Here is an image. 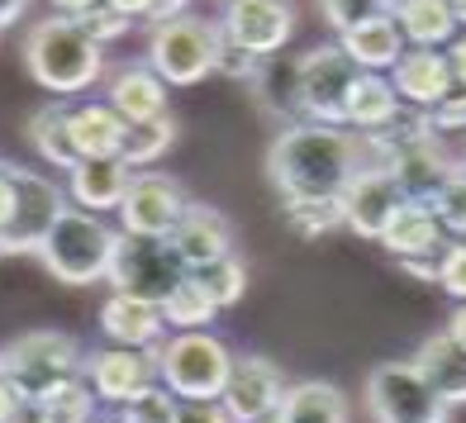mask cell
Returning <instances> with one entry per match:
<instances>
[{"mask_svg": "<svg viewBox=\"0 0 466 423\" xmlns=\"http://www.w3.org/2000/svg\"><path fill=\"white\" fill-rule=\"evenodd\" d=\"M215 314H219V300L209 295V286L196 277V271L162 300V319L177 333H205L209 324H215Z\"/></svg>", "mask_w": 466, "mask_h": 423, "instance_id": "obj_30", "label": "cell"}, {"mask_svg": "<svg viewBox=\"0 0 466 423\" xmlns=\"http://www.w3.org/2000/svg\"><path fill=\"white\" fill-rule=\"evenodd\" d=\"M129 186H134V172L119 157H81L67 172V196H72L76 209H86V215H105V209L119 215Z\"/></svg>", "mask_w": 466, "mask_h": 423, "instance_id": "obj_19", "label": "cell"}, {"mask_svg": "<svg viewBox=\"0 0 466 423\" xmlns=\"http://www.w3.org/2000/svg\"><path fill=\"white\" fill-rule=\"evenodd\" d=\"M286 390H290V380L271 357L243 352V357H233V376H228V390H224L219 405L228 409L233 423H262V418L281 414Z\"/></svg>", "mask_w": 466, "mask_h": 423, "instance_id": "obj_13", "label": "cell"}, {"mask_svg": "<svg viewBox=\"0 0 466 423\" xmlns=\"http://www.w3.org/2000/svg\"><path fill=\"white\" fill-rule=\"evenodd\" d=\"M100 333L110 337V347H134V352H157L167 337V319L162 305L153 300H134V295H105L100 305Z\"/></svg>", "mask_w": 466, "mask_h": 423, "instance_id": "obj_17", "label": "cell"}, {"mask_svg": "<svg viewBox=\"0 0 466 423\" xmlns=\"http://www.w3.org/2000/svg\"><path fill=\"white\" fill-rule=\"evenodd\" d=\"M448 333H452L457 343L466 347V305H457V309H452V319H448Z\"/></svg>", "mask_w": 466, "mask_h": 423, "instance_id": "obj_50", "label": "cell"}, {"mask_svg": "<svg viewBox=\"0 0 466 423\" xmlns=\"http://www.w3.org/2000/svg\"><path fill=\"white\" fill-rule=\"evenodd\" d=\"M380 247H386L395 262H433V257H442V247H448V228L438 224V215L429 205L405 200V209H400L395 224L386 228Z\"/></svg>", "mask_w": 466, "mask_h": 423, "instance_id": "obj_21", "label": "cell"}, {"mask_svg": "<svg viewBox=\"0 0 466 423\" xmlns=\"http://www.w3.org/2000/svg\"><path fill=\"white\" fill-rule=\"evenodd\" d=\"M362 395H367L371 423H448L452 418V405L423 380L414 357L371 367Z\"/></svg>", "mask_w": 466, "mask_h": 423, "instance_id": "obj_7", "label": "cell"}, {"mask_svg": "<svg viewBox=\"0 0 466 423\" xmlns=\"http://www.w3.org/2000/svg\"><path fill=\"white\" fill-rule=\"evenodd\" d=\"M386 15L400 25L410 48H448L461 34L452 0H386Z\"/></svg>", "mask_w": 466, "mask_h": 423, "instance_id": "obj_20", "label": "cell"}, {"mask_svg": "<svg viewBox=\"0 0 466 423\" xmlns=\"http://www.w3.org/2000/svg\"><path fill=\"white\" fill-rule=\"evenodd\" d=\"M400 209H405V196H400V186L390 181V172H380V166H367V172L343 190V228H352L357 238L380 243Z\"/></svg>", "mask_w": 466, "mask_h": 423, "instance_id": "obj_15", "label": "cell"}, {"mask_svg": "<svg viewBox=\"0 0 466 423\" xmlns=\"http://www.w3.org/2000/svg\"><path fill=\"white\" fill-rule=\"evenodd\" d=\"M224 5H228V0H224Z\"/></svg>", "mask_w": 466, "mask_h": 423, "instance_id": "obj_57", "label": "cell"}, {"mask_svg": "<svg viewBox=\"0 0 466 423\" xmlns=\"http://www.w3.org/2000/svg\"><path fill=\"white\" fill-rule=\"evenodd\" d=\"M186 5H190V0H153V19H147V25H162V19H177V15H186Z\"/></svg>", "mask_w": 466, "mask_h": 423, "instance_id": "obj_48", "label": "cell"}, {"mask_svg": "<svg viewBox=\"0 0 466 423\" xmlns=\"http://www.w3.org/2000/svg\"><path fill=\"white\" fill-rule=\"evenodd\" d=\"M438 286L452 295L457 305H466V238H452L438 257Z\"/></svg>", "mask_w": 466, "mask_h": 423, "instance_id": "obj_39", "label": "cell"}, {"mask_svg": "<svg viewBox=\"0 0 466 423\" xmlns=\"http://www.w3.org/2000/svg\"><path fill=\"white\" fill-rule=\"evenodd\" d=\"M115 110L129 119V124H147V119H162L167 115V81L147 67V62H129L110 76V96Z\"/></svg>", "mask_w": 466, "mask_h": 423, "instance_id": "obj_23", "label": "cell"}, {"mask_svg": "<svg viewBox=\"0 0 466 423\" xmlns=\"http://www.w3.org/2000/svg\"><path fill=\"white\" fill-rule=\"evenodd\" d=\"M196 277L209 286V295L219 300V309H228V305H238L243 295H248V262L238 257V252H228L224 262H215V267H205V271H196Z\"/></svg>", "mask_w": 466, "mask_h": 423, "instance_id": "obj_34", "label": "cell"}, {"mask_svg": "<svg viewBox=\"0 0 466 423\" xmlns=\"http://www.w3.org/2000/svg\"><path fill=\"white\" fill-rule=\"evenodd\" d=\"M91 380V390L100 405H129V399H138L143 390L162 386L157 380V357L153 352H134V347H96L86 352V371H81Z\"/></svg>", "mask_w": 466, "mask_h": 423, "instance_id": "obj_14", "label": "cell"}, {"mask_svg": "<svg viewBox=\"0 0 466 423\" xmlns=\"http://www.w3.org/2000/svg\"><path fill=\"white\" fill-rule=\"evenodd\" d=\"M25 67L48 96H81L105 76V48L81 34L76 19L48 15L25 34Z\"/></svg>", "mask_w": 466, "mask_h": 423, "instance_id": "obj_2", "label": "cell"}, {"mask_svg": "<svg viewBox=\"0 0 466 423\" xmlns=\"http://www.w3.org/2000/svg\"><path fill=\"white\" fill-rule=\"evenodd\" d=\"M105 5L119 10L124 19H134V25H138V19H153V0H105Z\"/></svg>", "mask_w": 466, "mask_h": 423, "instance_id": "obj_45", "label": "cell"}, {"mask_svg": "<svg viewBox=\"0 0 466 423\" xmlns=\"http://www.w3.org/2000/svg\"><path fill=\"white\" fill-rule=\"evenodd\" d=\"M0 34H5V29H0Z\"/></svg>", "mask_w": 466, "mask_h": 423, "instance_id": "obj_56", "label": "cell"}, {"mask_svg": "<svg viewBox=\"0 0 466 423\" xmlns=\"http://www.w3.org/2000/svg\"><path fill=\"white\" fill-rule=\"evenodd\" d=\"M186 186L167 172H134V186L119 205V234L129 238H172L186 215Z\"/></svg>", "mask_w": 466, "mask_h": 423, "instance_id": "obj_11", "label": "cell"}, {"mask_svg": "<svg viewBox=\"0 0 466 423\" xmlns=\"http://www.w3.org/2000/svg\"><path fill=\"white\" fill-rule=\"evenodd\" d=\"M262 62H267V57H252V53H243V48H233L228 38H224V48H219V67H215V76H228V81H243V86H252V81H258V72H262Z\"/></svg>", "mask_w": 466, "mask_h": 423, "instance_id": "obj_40", "label": "cell"}, {"mask_svg": "<svg viewBox=\"0 0 466 423\" xmlns=\"http://www.w3.org/2000/svg\"><path fill=\"white\" fill-rule=\"evenodd\" d=\"M362 67L343 53V44H314L300 53V119L348 129V96Z\"/></svg>", "mask_w": 466, "mask_h": 423, "instance_id": "obj_8", "label": "cell"}, {"mask_svg": "<svg viewBox=\"0 0 466 423\" xmlns=\"http://www.w3.org/2000/svg\"><path fill=\"white\" fill-rule=\"evenodd\" d=\"M190 277V267L177 257V247L167 238H129L119 234V252L110 262V290L115 295H134V300H153L162 305L181 281Z\"/></svg>", "mask_w": 466, "mask_h": 423, "instance_id": "obj_9", "label": "cell"}, {"mask_svg": "<svg viewBox=\"0 0 466 423\" xmlns=\"http://www.w3.org/2000/svg\"><path fill=\"white\" fill-rule=\"evenodd\" d=\"M167 243L177 247V257H181L190 271H205V267L224 262L228 252H233V224L219 215L215 205L190 200L186 215H181V224H177V234L167 238Z\"/></svg>", "mask_w": 466, "mask_h": 423, "instance_id": "obj_18", "label": "cell"}, {"mask_svg": "<svg viewBox=\"0 0 466 423\" xmlns=\"http://www.w3.org/2000/svg\"><path fill=\"white\" fill-rule=\"evenodd\" d=\"M442 53H448V62H452V76H457V86H466V29L452 38V44L448 48H442Z\"/></svg>", "mask_w": 466, "mask_h": 423, "instance_id": "obj_44", "label": "cell"}, {"mask_svg": "<svg viewBox=\"0 0 466 423\" xmlns=\"http://www.w3.org/2000/svg\"><path fill=\"white\" fill-rule=\"evenodd\" d=\"M400 110H405V100L395 96V81L386 72H362L352 96H348V129L352 134H380L400 119Z\"/></svg>", "mask_w": 466, "mask_h": 423, "instance_id": "obj_25", "label": "cell"}, {"mask_svg": "<svg viewBox=\"0 0 466 423\" xmlns=\"http://www.w3.org/2000/svg\"><path fill=\"white\" fill-rule=\"evenodd\" d=\"M96 409H100V399L86 376H72L34 399V414L44 423H96Z\"/></svg>", "mask_w": 466, "mask_h": 423, "instance_id": "obj_31", "label": "cell"}, {"mask_svg": "<svg viewBox=\"0 0 466 423\" xmlns=\"http://www.w3.org/2000/svg\"><path fill=\"white\" fill-rule=\"evenodd\" d=\"M177 409H181V399L167 386H153L119 409V423H177Z\"/></svg>", "mask_w": 466, "mask_h": 423, "instance_id": "obj_35", "label": "cell"}, {"mask_svg": "<svg viewBox=\"0 0 466 423\" xmlns=\"http://www.w3.org/2000/svg\"><path fill=\"white\" fill-rule=\"evenodd\" d=\"M286 228L305 243L329 238L343 228V200H286Z\"/></svg>", "mask_w": 466, "mask_h": 423, "instance_id": "obj_33", "label": "cell"}, {"mask_svg": "<svg viewBox=\"0 0 466 423\" xmlns=\"http://www.w3.org/2000/svg\"><path fill=\"white\" fill-rule=\"evenodd\" d=\"M380 10H386V0H319V15L333 25V34H348Z\"/></svg>", "mask_w": 466, "mask_h": 423, "instance_id": "obj_37", "label": "cell"}, {"mask_svg": "<svg viewBox=\"0 0 466 423\" xmlns=\"http://www.w3.org/2000/svg\"><path fill=\"white\" fill-rule=\"evenodd\" d=\"M96 423H100V418H96Z\"/></svg>", "mask_w": 466, "mask_h": 423, "instance_id": "obj_58", "label": "cell"}, {"mask_svg": "<svg viewBox=\"0 0 466 423\" xmlns=\"http://www.w3.org/2000/svg\"><path fill=\"white\" fill-rule=\"evenodd\" d=\"M119 252V234L100 215L67 205V215L57 219L48 243L38 247V262L48 267V277L62 286H96L110 277V262Z\"/></svg>", "mask_w": 466, "mask_h": 423, "instance_id": "obj_3", "label": "cell"}, {"mask_svg": "<svg viewBox=\"0 0 466 423\" xmlns=\"http://www.w3.org/2000/svg\"><path fill=\"white\" fill-rule=\"evenodd\" d=\"M262 423H286V418H281V414H277V418H262Z\"/></svg>", "mask_w": 466, "mask_h": 423, "instance_id": "obj_53", "label": "cell"}, {"mask_svg": "<svg viewBox=\"0 0 466 423\" xmlns=\"http://www.w3.org/2000/svg\"><path fill=\"white\" fill-rule=\"evenodd\" d=\"M76 25H81V34L96 38V44L105 48V44H115V38L129 34V29H134V19H124V15L110 10V5H96V10H86V15H76Z\"/></svg>", "mask_w": 466, "mask_h": 423, "instance_id": "obj_38", "label": "cell"}, {"mask_svg": "<svg viewBox=\"0 0 466 423\" xmlns=\"http://www.w3.org/2000/svg\"><path fill=\"white\" fill-rule=\"evenodd\" d=\"M48 5H53V15H67V19H76V15H86V10L105 5V0H48Z\"/></svg>", "mask_w": 466, "mask_h": 423, "instance_id": "obj_47", "label": "cell"}, {"mask_svg": "<svg viewBox=\"0 0 466 423\" xmlns=\"http://www.w3.org/2000/svg\"><path fill=\"white\" fill-rule=\"evenodd\" d=\"M0 257H5V243H0Z\"/></svg>", "mask_w": 466, "mask_h": 423, "instance_id": "obj_54", "label": "cell"}, {"mask_svg": "<svg viewBox=\"0 0 466 423\" xmlns=\"http://www.w3.org/2000/svg\"><path fill=\"white\" fill-rule=\"evenodd\" d=\"M29 5H34V0H0V29H10L15 19H25Z\"/></svg>", "mask_w": 466, "mask_h": 423, "instance_id": "obj_49", "label": "cell"}, {"mask_svg": "<svg viewBox=\"0 0 466 423\" xmlns=\"http://www.w3.org/2000/svg\"><path fill=\"white\" fill-rule=\"evenodd\" d=\"M153 357H157V380L177 399H224L233 376V352L215 333H172Z\"/></svg>", "mask_w": 466, "mask_h": 423, "instance_id": "obj_5", "label": "cell"}, {"mask_svg": "<svg viewBox=\"0 0 466 423\" xmlns=\"http://www.w3.org/2000/svg\"><path fill=\"white\" fill-rule=\"evenodd\" d=\"M433 215L438 224L448 228L452 238H466V166L438 190V200H433Z\"/></svg>", "mask_w": 466, "mask_h": 423, "instance_id": "obj_36", "label": "cell"}, {"mask_svg": "<svg viewBox=\"0 0 466 423\" xmlns=\"http://www.w3.org/2000/svg\"><path fill=\"white\" fill-rule=\"evenodd\" d=\"M433 124H438V134H466V86H457L448 100L438 105Z\"/></svg>", "mask_w": 466, "mask_h": 423, "instance_id": "obj_41", "label": "cell"}, {"mask_svg": "<svg viewBox=\"0 0 466 423\" xmlns=\"http://www.w3.org/2000/svg\"><path fill=\"white\" fill-rule=\"evenodd\" d=\"M395 96L410 105V110H438L442 100L457 91V76H452V62L442 48H410L405 57L395 62Z\"/></svg>", "mask_w": 466, "mask_h": 423, "instance_id": "obj_16", "label": "cell"}, {"mask_svg": "<svg viewBox=\"0 0 466 423\" xmlns=\"http://www.w3.org/2000/svg\"><path fill=\"white\" fill-rule=\"evenodd\" d=\"M219 34L252 57H281L295 34V5L290 0H228L219 15Z\"/></svg>", "mask_w": 466, "mask_h": 423, "instance_id": "obj_12", "label": "cell"}, {"mask_svg": "<svg viewBox=\"0 0 466 423\" xmlns=\"http://www.w3.org/2000/svg\"><path fill=\"white\" fill-rule=\"evenodd\" d=\"M177 143V119L162 115V119H147V124H129L124 134V147H119V162L129 172H153V166L167 157V147Z\"/></svg>", "mask_w": 466, "mask_h": 423, "instance_id": "obj_32", "label": "cell"}, {"mask_svg": "<svg viewBox=\"0 0 466 423\" xmlns=\"http://www.w3.org/2000/svg\"><path fill=\"white\" fill-rule=\"evenodd\" d=\"M219 19H200V15H177L162 19L147 34V67H153L167 86H200L205 76H215L219 67Z\"/></svg>", "mask_w": 466, "mask_h": 423, "instance_id": "obj_4", "label": "cell"}, {"mask_svg": "<svg viewBox=\"0 0 466 423\" xmlns=\"http://www.w3.org/2000/svg\"><path fill=\"white\" fill-rule=\"evenodd\" d=\"M81 371H86V347L62 328H34L0 347V376H10L29 399H38L44 390L62 386V380H72Z\"/></svg>", "mask_w": 466, "mask_h": 423, "instance_id": "obj_6", "label": "cell"}, {"mask_svg": "<svg viewBox=\"0 0 466 423\" xmlns=\"http://www.w3.org/2000/svg\"><path fill=\"white\" fill-rule=\"evenodd\" d=\"M461 166H466V157H461Z\"/></svg>", "mask_w": 466, "mask_h": 423, "instance_id": "obj_55", "label": "cell"}, {"mask_svg": "<svg viewBox=\"0 0 466 423\" xmlns=\"http://www.w3.org/2000/svg\"><path fill=\"white\" fill-rule=\"evenodd\" d=\"M19 423H44V418H38V414H29V418H19Z\"/></svg>", "mask_w": 466, "mask_h": 423, "instance_id": "obj_52", "label": "cell"}, {"mask_svg": "<svg viewBox=\"0 0 466 423\" xmlns=\"http://www.w3.org/2000/svg\"><path fill=\"white\" fill-rule=\"evenodd\" d=\"M10 215H15V186H10V172H5V162H0V234H5Z\"/></svg>", "mask_w": 466, "mask_h": 423, "instance_id": "obj_46", "label": "cell"}, {"mask_svg": "<svg viewBox=\"0 0 466 423\" xmlns=\"http://www.w3.org/2000/svg\"><path fill=\"white\" fill-rule=\"evenodd\" d=\"M124 134H129V119L110 100L72 105V143L81 157H119Z\"/></svg>", "mask_w": 466, "mask_h": 423, "instance_id": "obj_26", "label": "cell"}, {"mask_svg": "<svg viewBox=\"0 0 466 423\" xmlns=\"http://www.w3.org/2000/svg\"><path fill=\"white\" fill-rule=\"evenodd\" d=\"M5 172L15 186V215L5 224V234H0V243H5V252H38L57 228V219L67 215V190L53 176H38L15 162H5Z\"/></svg>", "mask_w": 466, "mask_h": 423, "instance_id": "obj_10", "label": "cell"}, {"mask_svg": "<svg viewBox=\"0 0 466 423\" xmlns=\"http://www.w3.org/2000/svg\"><path fill=\"white\" fill-rule=\"evenodd\" d=\"M252 96L262 100L267 115L300 124V57H267L252 81Z\"/></svg>", "mask_w": 466, "mask_h": 423, "instance_id": "obj_29", "label": "cell"}, {"mask_svg": "<svg viewBox=\"0 0 466 423\" xmlns=\"http://www.w3.org/2000/svg\"><path fill=\"white\" fill-rule=\"evenodd\" d=\"M362 172V134L333 129V124H286L267 147V176L286 200H343V190Z\"/></svg>", "mask_w": 466, "mask_h": 423, "instance_id": "obj_1", "label": "cell"}, {"mask_svg": "<svg viewBox=\"0 0 466 423\" xmlns=\"http://www.w3.org/2000/svg\"><path fill=\"white\" fill-rule=\"evenodd\" d=\"M286 423H348V395L333 386V380H295L286 390V405H281Z\"/></svg>", "mask_w": 466, "mask_h": 423, "instance_id": "obj_28", "label": "cell"}, {"mask_svg": "<svg viewBox=\"0 0 466 423\" xmlns=\"http://www.w3.org/2000/svg\"><path fill=\"white\" fill-rule=\"evenodd\" d=\"M338 44H343V53H348L362 72H395V62L410 53L405 34H400V25H395L386 10L371 15V19H362V25L348 29V34H338Z\"/></svg>", "mask_w": 466, "mask_h": 423, "instance_id": "obj_22", "label": "cell"}, {"mask_svg": "<svg viewBox=\"0 0 466 423\" xmlns=\"http://www.w3.org/2000/svg\"><path fill=\"white\" fill-rule=\"evenodd\" d=\"M29 143H34V153L44 157L48 166H57V172H72V166L81 162L76 143H72V105H67V100L38 105L34 119H29Z\"/></svg>", "mask_w": 466, "mask_h": 423, "instance_id": "obj_27", "label": "cell"}, {"mask_svg": "<svg viewBox=\"0 0 466 423\" xmlns=\"http://www.w3.org/2000/svg\"><path fill=\"white\" fill-rule=\"evenodd\" d=\"M414 367L423 371V380L448 399V405H466V347L457 343V337L442 328L433 337H423L419 352H414Z\"/></svg>", "mask_w": 466, "mask_h": 423, "instance_id": "obj_24", "label": "cell"}, {"mask_svg": "<svg viewBox=\"0 0 466 423\" xmlns=\"http://www.w3.org/2000/svg\"><path fill=\"white\" fill-rule=\"evenodd\" d=\"M34 414V399L15 386L10 376H0V423H19V418H29Z\"/></svg>", "mask_w": 466, "mask_h": 423, "instance_id": "obj_42", "label": "cell"}, {"mask_svg": "<svg viewBox=\"0 0 466 423\" xmlns=\"http://www.w3.org/2000/svg\"><path fill=\"white\" fill-rule=\"evenodd\" d=\"M452 10H457V19H461V29H466V0H452Z\"/></svg>", "mask_w": 466, "mask_h": 423, "instance_id": "obj_51", "label": "cell"}, {"mask_svg": "<svg viewBox=\"0 0 466 423\" xmlns=\"http://www.w3.org/2000/svg\"><path fill=\"white\" fill-rule=\"evenodd\" d=\"M177 423H233L219 399H181Z\"/></svg>", "mask_w": 466, "mask_h": 423, "instance_id": "obj_43", "label": "cell"}]
</instances>
